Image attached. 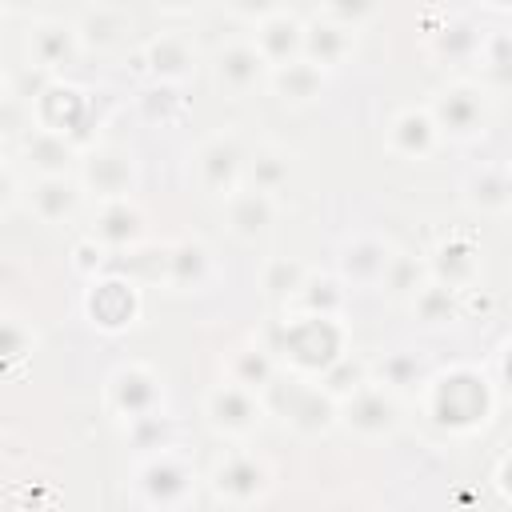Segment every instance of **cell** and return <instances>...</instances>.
Listing matches in <instances>:
<instances>
[{
  "instance_id": "obj_1",
  "label": "cell",
  "mask_w": 512,
  "mask_h": 512,
  "mask_svg": "<svg viewBox=\"0 0 512 512\" xmlns=\"http://www.w3.org/2000/svg\"><path fill=\"white\" fill-rule=\"evenodd\" d=\"M112 400H116V408H120L124 416L144 420V416L156 412L160 388H156V380H152L144 368H124V372L112 376Z\"/></svg>"
},
{
  "instance_id": "obj_2",
  "label": "cell",
  "mask_w": 512,
  "mask_h": 512,
  "mask_svg": "<svg viewBox=\"0 0 512 512\" xmlns=\"http://www.w3.org/2000/svg\"><path fill=\"white\" fill-rule=\"evenodd\" d=\"M268 488V468L252 456H232L216 472V492L228 500H256Z\"/></svg>"
},
{
  "instance_id": "obj_3",
  "label": "cell",
  "mask_w": 512,
  "mask_h": 512,
  "mask_svg": "<svg viewBox=\"0 0 512 512\" xmlns=\"http://www.w3.org/2000/svg\"><path fill=\"white\" fill-rule=\"evenodd\" d=\"M144 492H148V500L152 504H176V500H184L188 496V468L176 460V456H160V460H152L148 468H144Z\"/></svg>"
},
{
  "instance_id": "obj_4",
  "label": "cell",
  "mask_w": 512,
  "mask_h": 512,
  "mask_svg": "<svg viewBox=\"0 0 512 512\" xmlns=\"http://www.w3.org/2000/svg\"><path fill=\"white\" fill-rule=\"evenodd\" d=\"M208 416L224 432H248L256 424V404H252L248 388H216L208 396Z\"/></svg>"
},
{
  "instance_id": "obj_5",
  "label": "cell",
  "mask_w": 512,
  "mask_h": 512,
  "mask_svg": "<svg viewBox=\"0 0 512 512\" xmlns=\"http://www.w3.org/2000/svg\"><path fill=\"white\" fill-rule=\"evenodd\" d=\"M340 264H344V276H348L352 284H376V280H384V272H388V248L376 244V240H368V236H360V240L344 244Z\"/></svg>"
},
{
  "instance_id": "obj_6",
  "label": "cell",
  "mask_w": 512,
  "mask_h": 512,
  "mask_svg": "<svg viewBox=\"0 0 512 512\" xmlns=\"http://www.w3.org/2000/svg\"><path fill=\"white\" fill-rule=\"evenodd\" d=\"M260 64H264V56H260L256 48L236 44V48L220 52V60H216V76H220V84H224V88L244 92V88H252V84H256Z\"/></svg>"
},
{
  "instance_id": "obj_7",
  "label": "cell",
  "mask_w": 512,
  "mask_h": 512,
  "mask_svg": "<svg viewBox=\"0 0 512 512\" xmlns=\"http://www.w3.org/2000/svg\"><path fill=\"white\" fill-rule=\"evenodd\" d=\"M436 112H440V124H444L448 132H456V136L476 132L480 120H484L480 100H476V92H468V88H452V92H444V100L436 104Z\"/></svg>"
},
{
  "instance_id": "obj_8",
  "label": "cell",
  "mask_w": 512,
  "mask_h": 512,
  "mask_svg": "<svg viewBox=\"0 0 512 512\" xmlns=\"http://www.w3.org/2000/svg\"><path fill=\"white\" fill-rule=\"evenodd\" d=\"M276 84L284 92V100H308L320 92V64H308V60H292L276 72Z\"/></svg>"
},
{
  "instance_id": "obj_9",
  "label": "cell",
  "mask_w": 512,
  "mask_h": 512,
  "mask_svg": "<svg viewBox=\"0 0 512 512\" xmlns=\"http://www.w3.org/2000/svg\"><path fill=\"white\" fill-rule=\"evenodd\" d=\"M352 428H360V432H388L392 428V404L380 396V392H360L356 400H352Z\"/></svg>"
},
{
  "instance_id": "obj_10",
  "label": "cell",
  "mask_w": 512,
  "mask_h": 512,
  "mask_svg": "<svg viewBox=\"0 0 512 512\" xmlns=\"http://www.w3.org/2000/svg\"><path fill=\"white\" fill-rule=\"evenodd\" d=\"M236 160H240V152L232 148V140H212V144L200 152L204 180H208L212 188H224V184L236 176Z\"/></svg>"
},
{
  "instance_id": "obj_11",
  "label": "cell",
  "mask_w": 512,
  "mask_h": 512,
  "mask_svg": "<svg viewBox=\"0 0 512 512\" xmlns=\"http://www.w3.org/2000/svg\"><path fill=\"white\" fill-rule=\"evenodd\" d=\"M128 176H132L128 156H92V164H88V184L96 192H124Z\"/></svg>"
},
{
  "instance_id": "obj_12",
  "label": "cell",
  "mask_w": 512,
  "mask_h": 512,
  "mask_svg": "<svg viewBox=\"0 0 512 512\" xmlns=\"http://www.w3.org/2000/svg\"><path fill=\"white\" fill-rule=\"evenodd\" d=\"M232 224H236V232H244V236H256L268 220H272V208H268V200H264V192L256 188V192H244V196H236L232 200Z\"/></svg>"
},
{
  "instance_id": "obj_13",
  "label": "cell",
  "mask_w": 512,
  "mask_h": 512,
  "mask_svg": "<svg viewBox=\"0 0 512 512\" xmlns=\"http://www.w3.org/2000/svg\"><path fill=\"white\" fill-rule=\"evenodd\" d=\"M72 204H76V192H72L60 176H48V180L36 188V208H40L44 220H60L64 212H72Z\"/></svg>"
},
{
  "instance_id": "obj_14",
  "label": "cell",
  "mask_w": 512,
  "mask_h": 512,
  "mask_svg": "<svg viewBox=\"0 0 512 512\" xmlns=\"http://www.w3.org/2000/svg\"><path fill=\"white\" fill-rule=\"evenodd\" d=\"M72 56V28H60V24H44L36 32V60L40 64H60Z\"/></svg>"
},
{
  "instance_id": "obj_15",
  "label": "cell",
  "mask_w": 512,
  "mask_h": 512,
  "mask_svg": "<svg viewBox=\"0 0 512 512\" xmlns=\"http://www.w3.org/2000/svg\"><path fill=\"white\" fill-rule=\"evenodd\" d=\"M136 232H140V216H136L128 204H112V208H104V224H100V236H104V240H112V244H128Z\"/></svg>"
},
{
  "instance_id": "obj_16",
  "label": "cell",
  "mask_w": 512,
  "mask_h": 512,
  "mask_svg": "<svg viewBox=\"0 0 512 512\" xmlns=\"http://www.w3.org/2000/svg\"><path fill=\"white\" fill-rule=\"evenodd\" d=\"M148 56L156 60L152 68H156L160 76H184L188 64H192V56H188V48H184L180 40H160V44L148 48Z\"/></svg>"
},
{
  "instance_id": "obj_17",
  "label": "cell",
  "mask_w": 512,
  "mask_h": 512,
  "mask_svg": "<svg viewBox=\"0 0 512 512\" xmlns=\"http://www.w3.org/2000/svg\"><path fill=\"white\" fill-rule=\"evenodd\" d=\"M320 32H324V36H308V44H312V52L320 56V64H336V60L348 52V32H344V28H332V24H324Z\"/></svg>"
},
{
  "instance_id": "obj_18",
  "label": "cell",
  "mask_w": 512,
  "mask_h": 512,
  "mask_svg": "<svg viewBox=\"0 0 512 512\" xmlns=\"http://www.w3.org/2000/svg\"><path fill=\"white\" fill-rule=\"evenodd\" d=\"M420 360L416 356H392V360H384V368H380V376H384V384H392V388H408V384H416L420 380Z\"/></svg>"
},
{
  "instance_id": "obj_19",
  "label": "cell",
  "mask_w": 512,
  "mask_h": 512,
  "mask_svg": "<svg viewBox=\"0 0 512 512\" xmlns=\"http://www.w3.org/2000/svg\"><path fill=\"white\" fill-rule=\"evenodd\" d=\"M280 156H256V164H252V176H256V188L260 192H268V188H276V180L284 176V164H276Z\"/></svg>"
},
{
  "instance_id": "obj_20",
  "label": "cell",
  "mask_w": 512,
  "mask_h": 512,
  "mask_svg": "<svg viewBox=\"0 0 512 512\" xmlns=\"http://www.w3.org/2000/svg\"><path fill=\"white\" fill-rule=\"evenodd\" d=\"M368 8H372V0H336V4H332V12H336L340 20H360Z\"/></svg>"
},
{
  "instance_id": "obj_21",
  "label": "cell",
  "mask_w": 512,
  "mask_h": 512,
  "mask_svg": "<svg viewBox=\"0 0 512 512\" xmlns=\"http://www.w3.org/2000/svg\"><path fill=\"white\" fill-rule=\"evenodd\" d=\"M240 8H244V12H268L272 0H240Z\"/></svg>"
},
{
  "instance_id": "obj_22",
  "label": "cell",
  "mask_w": 512,
  "mask_h": 512,
  "mask_svg": "<svg viewBox=\"0 0 512 512\" xmlns=\"http://www.w3.org/2000/svg\"><path fill=\"white\" fill-rule=\"evenodd\" d=\"M8 192H12V184H8V176H4V172H0V204H4V200H8Z\"/></svg>"
},
{
  "instance_id": "obj_23",
  "label": "cell",
  "mask_w": 512,
  "mask_h": 512,
  "mask_svg": "<svg viewBox=\"0 0 512 512\" xmlns=\"http://www.w3.org/2000/svg\"><path fill=\"white\" fill-rule=\"evenodd\" d=\"M0 4H12V8H28V4H36V0H0Z\"/></svg>"
},
{
  "instance_id": "obj_24",
  "label": "cell",
  "mask_w": 512,
  "mask_h": 512,
  "mask_svg": "<svg viewBox=\"0 0 512 512\" xmlns=\"http://www.w3.org/2000/svg\"><path fill=\"white\" fill-rule=\"evenodd\" d=\"M168 8H188V4H196V0H164Z\"/></svg>"
}]
</instances>
